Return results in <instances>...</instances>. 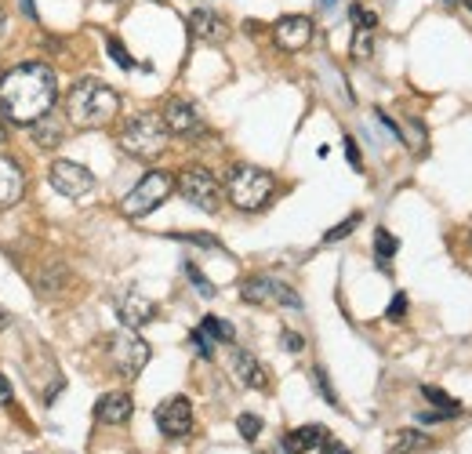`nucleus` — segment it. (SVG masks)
Returning <instances> with one entry per match:
<instances>
[{"instance_id": "b1692460", "label": "nucleus", "mask_w": 472, "mask_h": 454, "mask_svg": "<svg viewBox=\"0 0 472 454\" xmlns=\"http://www.w3.org/2000/svg\"><path fill=\"white\" fill-rule=\"evenodd\" d=\"M201 331L211 338V342H232L236 338V331H232V324L229 320H222V317H204V324H201Z\"/></svg>"}, {"instance_id": "a211bd4d", "label": "nucleus", "mask_w": 472, "mask_h": 454, "mask_svg": "<svg viewBox=\"0 0 472 454\" xmlns=\"http://www.w3.org/2000/svg\"><path fill=\"white\" fill-rule=\"evenodd\" d=\"M29 135H33V142L41 145V149H55V145H62L66 128H62V121L55 117V113H44L41 121H33V124H29Z\"/></svg>"}, {"instance_id": "5701e85b", "label": "nucleus", "mask_w": 472, "mask_h": 454, "mask_svg": "<svg viewBox=\"0 0 472 454\" xmlns=\"http://www.w3.org/2000/svg\"><path fill=\"white\" fill-rule=\"evenodd\" d=\"M352 59H357V62H367L371 55H374V29H352Z\"/></svg>"}, {"instance_id": "7c9ffc66", "label": "nucleus", "mask_w": 472, "mask_h": 454, "mask_svg": "<svg viewBox=\"0 0 472 454\" xmlns=\"http://www.w3.org/2000/svg\"><path fill=\"white\" fill-rule=\"evenodd\" d=\"M349 15H352V26H360V29H378V15L367 12V8H360V4H352Z\"/></svg>"}, {"instance_id": "4468645a", "label": "nucleus", "mask_w": 472, "mask_h": 454, "mask_svg": "<svg viewBox=\"0 0 472 454\" xmlns=\"http://www.w3.org/2000/svg\"><path fill=\"white\" fill-rule=\"evenodd\" d=\"M185 22H189V33L204 44H225L229 41V22L211 8H193Z\"/></svg>"}, {"instance_id": "79ce46f5", "label": "nucleus", "mask_w": 472, "mask_h": 454, "mask_svg": "<svg viewBox=\"0 0 472 454\" xmlns=\"http://www.w3.org/2000/svg\"><path fill=\"white\" fill-rule=\"evenodd\" d=\"M465 8H472V0H465Z\"/></svg>"}, {"instance_id": "9b49d317", "label": "nucleus", "mask_w": 472, "mask_h": 454, "mask_svg": "<svg viewBox=\"0 0 472 454\" xmlns=\"http://www.w3.org/2000/svg\"><path fill=\"white\" fill-rule=\"evenodd\" d=\"M156 426H161L164 436L171 440H182L193 433V403L185 396H171L156 407Z\"/></svg>"}, {"instance_id": "f8f14e48", "label": "nucleus", "mask_w": 472, "mask_h": 454, "mask_svg": "<svg viewBox=\"0 0 472 454\" xmlns=\"http://www.w3.org/2000/svg\"><path fill=\"white\" fill-rule=\"evenodd\" d=\"M113 309H116V320H121L124 327H131V331H138V327H146L149 320H156V301L146 298L142 291H124V294H116Z\"/></svg>"}, {"instance_id": "9d476101", "label": "nucleus", "mask_w": 472, "mask_h": 454, "mask_svg": "<svg viewBox=\"0 0 472 454\" xmlns=\"http://www.w3.org/2000/svg\"><path fill=\"white\" fill-rule=\"evenodd\" d=\"M161 117H164L168 131L178 135V138H196V135H204V128H208L204 117H201V109H196L189 98H171Z\"/></svg>"}, {"instance_id": "37998d69", "label": "nucleus", "mask_w": 472, "mask_h": 454, "mask_svg": "<svg viewBox=\"0 0 472 454\" xmlns=\"http://www.w3.org/2000/svg\"><path fill=\"white\" fill-rule=\"evenodd\" d=\"M451 4H454V0H451Z\"/></svg>"}, {"instance_id": "e433bc0d", "label": "nucleus", "mask_w": 472, "mask_h": 454, "mask_svg": "<svg viewBox=\"0 0 472 454\" xmlns=\"http://www.w3.org/2000/svg\"><path fill=\"white\" fill-rule=\"evenodd\" d=\"M345 153H349L352 168H360V149H357V142H352V138H345Z\"/></svg>"}, {"instance_id": "f3484780", "label": "nucleus", "mask_w": 472, "mask_h": 454, "mask_svg": "<svg viewBox=\"0 0 472 454\" xmlns=\"http://www.w3.org/2000/svg\"><path fill=\"white\" fill-rule=\"evenodd\" d=\"M131 414H135V400L128 393H106L95 403V419L102 426H124V422H131Z\"/></svg>"}, {"instance_id": "20e7f679", "label": "nucleus", "mask_w": 472, "mask_h": 454, "mask_svg": "<svg viewBox=\"0 0 472 454\" xmlns=\"http://www.w3.org/2000/svg\"><path fill=\"white\" fill-rule=\"evenodd\" d=\"M272 193H277V178H272L265 168H255V164H236L229 175H225V197L232 207L240 211H262Z\"/></svg>"}, {"instance_id": "2f4dec72", "label": "nucleus", "mask_w": 472, "mask_h": 454, "mask_svg": "<svg viewBox=\"0 0 472 454\" xmlns=\"http://www.w3.org/2000/svg\"><path fill=\"white\" fill-rule=\"evenodd\" d=\"M189 342H193V349H196V353H201L204 360H211V356H215V342H211V338H208V334H204L201 327H196V331L189 334Z\"/></svg>"}, {"instance_id": "1a4fd4ad", "label": "nucleus", "mask_w": 472, "mask_h": 454, "mask_svg": "<svg viewBox=\"0 0 472 454\" xmlns=\"http://www.w3.org/2000/svg\"><path fill=\"white\" fill-rule=\"evenodd\" d=\"M48 182H51L55 193H62L69 200H81L95 189V175L76 160H55L51 171H48Z\"/></svg>"}, {"instance_id": "423d86ee", "label": "nucleus", "mask_w": 472, "mask_h": 454, "mask_svg": "<svg viewBox=\"0 0 472 454\" xmlns=\"http://www.w3.org/2000/svg\"><path fill=\"white\" fill-rule=\"evenodd\" d=\"M175 189H178V193H182L193 207H201V211H208V215H218V207H222V182L215 178V171H208V168H201V164L185 168V171L175 178Z\"/></svg>"}, {"instance_id": "412c9836", "label": "nucleus", "mask_w": 472, "mask_h": 454, "mask_svg": "<svg viewBox=\"0 0 472 454\" xmlns=\"http://www.w3.org/2000/svg\"><path fill=\"white\" fill-rule=\"evenodd\" d=\"M421 396L429 400V403H437L440 411H429V414H421L425 422H440V419H458L461 414V403L458 400H451L444 389H437V386H421Z\"/></svg>"}, {"instance_id": "ddd939ff", "label": "nucleus", "mask_w": 472, "mask_h": 454, "mask_svg": "<svg viewBox=\"0 0 472 454\" xmlns=\"http://www.w3.org/2000/svg\"><path fill=\"white\" fill-rule=\"evenodd\" d=\"M272 41H277V48H284V51L309 48V41H312V19H305V15H284L277 26H272Z\"/></svg>"}, {"instance_id": "bb28decb", "label": "nucleus", "mask_w": 472, "mask_h": 454, "mask_svg": "<svg viewBox=\"0 0 472 454\" xmlns=\"http://www.w3.org/2000/svg\"><path fill=\"white\" fill-rule=\"evenodd\" d=\"M312 382H317V389L324 393V400H327L331 407H338V393H334V386H331V378H327L324 367H312Z\"/></svg>"}, {"instance_id": "0eeeda50", "label": "nucleus", "mask_w": 472, "mask_h": 454, "mask_svg": "<svg viewBox=\"0 0 472 454\" xmlns=\"http://www.w3.org/2000/svg\"><path fill=\"white\" fill-rule=\"evenodd\" d=\"M106 353H109V364L121 371L124 378H135V374H142V367L149 364V346H146V338H138L131 327H124V331H116V334H109L106 338Z\"/></svg>"}, {"instance_id": "4c0bfd02", "label": "nucleus", "mask_w": 472, "mask_h": 454, "mask_svg": "<svg viewBox=\"0 0 472 454\" xmlns=\"http://www.w3.org/2000/svg\"><path fill=\"white\" fill-rule=\"evenodd\" d=\"M0 400H12V389H8V382H4V374H0Z\"/></svg>"}, {"instance_id": "58836bf2", "label": "nucleus", "mask_w": 472, "mask_h": 454, "mask_svg": "<svg viewBox=\"0 0 472 454\" xmlns=\"http://www.w3.org/2000/svg\"><path fill=\"white\" fill-rule=\"evenodd\" d=\"M8 324H12V313H8V309H0V331H8Z\"/></svg>"}, {"instance_id": "393cba45", "label": "nucleus", "mask_w": 472, "mask_h": 454, "mask_svg": "<svg viewBox=\"0 0 472 454\" xmlns=\"http://www.w3.org/2000/svg\"><path fill=\"white\" fill-rule=\"evenodd\" d=\"M400 251V240L392 237L389 230H378L374 233V254H378V262H382V270H389V258Z\"/></svg>"}, {"instance_id": "7ed1b4c3", "label": "nucleus", "mask_w": 472, "mask_h": 454, "mask_svg": "<svg viewBox=\"0 0 472 454\" xmlns=\"http://www.w3.org/2000/svg\"><path fill=\"white\" fill-rule=\"evenodd\" d=\"M168 124L161 113H135L121 128V149L135 160H156L168 149Z\"/></svg>"}, {"instance_id": "473e14b6", "label": "nucleus", "mask_w": 472, "mask_h": 454, "mask_svg": "<svg viewBox=\"0 0 472 454\" xmlns=\"http://www.w3.org/2000/svg\"><path fill=\"white\" fill-rule=\"evenodd\" d=\"M175 240H189V244H201V247H218L222 251V244L215 240V237H208V233H171Z\"/></svg>"}, {"instance_id": "c9c22d12", "label": "nucleus", "mask_w": 472, "mask_h": 454, "mask_svg": "<svg viewBox=\"0 0 472 454\" xmlns=\"http://www.w3.org/2000/svg\"><path fill=\"white\" fill-rule=\"evenodd\" d=\"M320 454H349V447H345V443H338V440H331V436H327V440H324V443H320Z\"/></svg>"}, {"instance_id": "6ab92c4d", "label": "nucleus", "mask_w": 472, "mask_h": 454, "mask_svg": "<svg viewBox=\"0 0 472 454\" xmlns=\"http://www.w3.org/2000/svg\"><path fill=\"white\" fill-rule=\"evenodd\" d=\"M33 287H36V294H41V298H55V294H62L69 287V270L62 266V262H48L44 273L36 277Z\"/></svg>"}, {"instance_id": "ea45409f", "label": "nucleus", "mask_w": 472, "mask_h": 454, "mask_svg": "<svg viewBox=\"0 0 472 454\" xmlns=\"http://www.w3.org/2000/svg\"><path fill=\"white\" fill-rule=\"evenodd\" d=\"M0 36H4V12H0Z\"/></svg>"}, {"instance_id": "72a5a7b5", "label": "nucleus", "mask_w": 472, "mask_h": 454, "mask_svg": "<svg viewBox=\"0 0 472 454\" xmlns=\"http://www.w3.org/2000/svg\"><path fill=\"white\" fill-rule=\"evenodd\" d=\"M280 342H284L287 353H302V349H305V338L295 334V331H284V334H280Z\"/></svg>"}, {"instance_id": "cd10ccee", "label": "nucleus", "mask_w": 472, "mask_h": 454, "mask_svg": "<svg viewBox=\"0 0 472 454\" xmlns=\"http://www.w3.org/2000/svg\"><path fill=\"white\" fill-rule=\"evenodd\" d=\"M185 277L193 280V287H196V291H201L204 298H215V294H218V291H215V284H211V280H208V277H204L201 270H196V266H193V262H189V266H185Z\"/></svg>"}, {"instance_id": "6e6552de", "label": "nucleus", "mask_w": 472, "mask_h": 454, "mask_svg": "<svg viewBox=\"0 0 472 454\" xmlns=\"http://www.w3.org/2000/svg\"><path fill=\"white\" fill-rule=\"evenodd\" d=\"M240 298L251 306H287V309H302V298L295 294V287H287L284 280L272 277H248L240 284Z\"/></svg>"}, {"instance_id": "c85d7f7f", "label": "nucleus", "mask_w": 472, "mask_h": 454, "mask_svg": "<svg viewBox=\"0 0 472 454\" xmlns=\"http://www.w3.org/2000/svg\"><path fill=\"white\" fill-rule=\"evenodd\" d=\"M357 225H360V215H349L342 225H334L331 233H324V244H338V240H345L352 230H357Z\"/></svg>"}, {"instance_id": "dca6fc26", "label": "nucleus", "mask_w": 472, "mask_h": 454, "mask_svg": "<svg viewBox=\"0 0 472 454\" xmlns=\"http://www.w3.org/2000/svg\"><path fill=\"white\" fill-rule=\"evenodd\" d=\"M26 193V171L19 160L12 157H0V211H8L22 200Z\"/></svg>"}, {"instance_id": "f704fd0d", "label": "nucleus", "mask_w": 472, "mask_h": 454, "mask_svg": "<svg viewBox=\"0 0 472 454\" xmlns=\"http://www.w3.org/2000/svg\"><path fill=\"white\" fill-rule=\"evenodd\" d=\"M407 313V294H397L392 298V306H389V320H400Z\"/></svg>"}, {"instance_id": "a878e982", "label": "nucleus", "mask_w": 472, "mask_h": 454, "mask_svg": "<svg viewBox=\"0 0 472 454\" xmlns=\"http://www.w3.org/2000/svg\"><path fill=\"white\" fill-rule=\"evenodd\" d=\"M106 48H109L113 62L121 66V69H135V59H131V55H128V48L121 44V36H109V41H106Z\"/></svg>"}, {"instance_id": "f257e3e1", "label": "nucleus", "mask_w": 472, "mask_h": 454, "mask_svg": "<svg viewBox=\"0 0 472 454\" xmlns=\"http://www.w3.org/2000/svg\"><path fill=\"white\" fill-rule=\"evenodd\" d=\"M59 102V77L44 62H22L0 77V113L8 124L29 128Z\"/></svg>"}, {"instance_id": "aec40b11", "label": "nucleus", "mask_w": 472, "mask_h": 454, "mask_svg": "<svg viewBox=\"0 0 472 454\" xmlns=\"http://www.w3.org/2000/svg\"><path fill=\"white\" fill-rule=\"evenodd\" d=\"M324 440H327V429H324V426H298L295 433H287L284 447H287L291 454H305V450H317Z\"/></svg>"}, {"instance_id": "a19ab883", "label": "nucleus", "mask_w": 472, "mask_h": 454, "mask_svg": "<svg viewBox=\"0 0 472 454\" xmlns=\"http://www.w3.org/2000/svg\"><path fill=\"white\" fill-rule=\"evenodd\" d=\"M8 138V131H4V124H0V142H4Z\"/></svg>"}, {"instance_id": "4be33fe9", "label": "nucleus", "mask_w": 472, "mask_h": 454, "mask_svg": "<svg viewBox=\"0 0 472 454\" xmlns=\"http://www.w3.org/2000/svg\"><path fill=\"white\" fill-rule=\"evenodd\" d=\"M429 450V436H421L418 429H400L392 436V454H421Z\"/></svg>"}, {"instance_id": "f03ea898", "label": "nucleus", "mask_w": 472, "mask_h": 454, "mask_svg": "<svg viewBox=\"0 0 472 454\" xmlns=\"http://www.w3.org/2000/svg\"><path fill=\"white\" fill-rule=\"evenodd\" d=\"M121 113V95L106 81L84 77L66 91V121L73 128H102Z\"/></svg>"}, {"instance_id": "c756f323", "label": "nucleus", "mask_w": 472, "mask_h": 454, "mask_svg": "<svg viewBox=\"0 0 472 454\" xmlns=\"http://www.w3.org/2000/svg\"><path fill=\"white\" fill-rule=\"evenodd\" d=\"M236 429H240L244 440H258V433H262V419H258V414H240V419H236Z\"/></svg>"}, {"instance_id": "2eb2a0df", "label": "nucleus", "mask_w": 472, "mask_h": 454, "mask_svg": "<svg viewBox=\"0 0 472 454\" xmlns=\"http://www.w3.org/2000/svg\"><path fill=\"white\" fill-rule=\"evenodd\" d=\"M229 367H232V378H236V382H240L244 389H258V393L269 389V371H265V367L258 364V356H251L248 349H232Z\"/></svg>"}, {"instance_id": "39448f33", "label": "nucleus", "mask_w": 472, "mask_h": 454, "mask_svg": "<svg viewBox=\"0 0 472 454\" xmlns=\"http://www.w3.org/2000/svg\"><path fill=\"white\" fill-rule=\"evenodd\" d=\"M171 193H175V175H171V171H161V168H153V171H146V175L138 178V185L121 200V207H124L128 218H146V215H153L156 207H161Z\"/></svg>"}]
</instances>
